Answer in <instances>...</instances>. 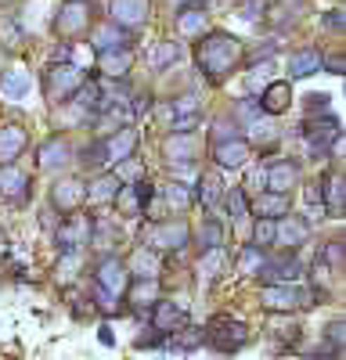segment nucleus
<instances>
[{
    "mask_svg": "<svg viewBox=\"0 0 346 360\" xmlns=\"http://www.w3.org/2000/svg\"><path fill=\"white\" fill-rule=\"evenodd\" d=\"M127 270H130V278H159L162 274V252H155L152 245H137L127 259Z\"/></svg>",
    "mask_w": 346,
    "mask_h": 360,
    "instance_id": "nucleus-24",
    "label": "nucleus"
},
{
    "mask_svg": "<svg viewBox=\"0 0 346 360\" xmlns=\"http://www.w3.org/2000/svg\"><path fill=\"white\" fill-rule=\"evenodd\" d=\"M317 263H321V266H332L335 274H342V238H332L328 245L317 249Z\"/></svg>",
    "mask_w": 346,
    "mask_h": 360,
    "instance_id": "nucleus-42",
    "label": "nucleus"
},
{
    "mask_svg": "<svg viewBox=\"0 0 346 360\" xmlns=\"http://www.w3.org/2000/svg\"><path fill=\"white\" fill-rule=\"evenodd\" d=\"M148 0H112L108 4V18L115 22V25H123V29H130V33H137V29L148 22Z\"/></svg>",
    "mask_w": 346,
    "mask_h": 360,
    "instance_id": "nucleus-20",
    "label": "nucleus"
},
{
    "mask_svg": "<svg viewBox=\"0 0 346 360\" xmlns=\"http://www.w3.org/2000/svg\"><path fill=\"white\" fill-rule=\"evenodd\" d=\"M314 72H321V51L317 47H300L293 58H288V76L293 79H307Z\"/></svg>",
    "mask_w": 346,
    "mask_h": 360,
    "instance_id": "nucleus-34",
    "label": "nucleus"
},
{
    "mask_svg": "<svg viewBox=\"0 0 346 360\" xmlns=\"http://www.w3.org/2000/svg\"><path fill=\"white\" fill-rule=\"evenodd\" d=\"M202 346H206V328H191L184 321L181 328H173V332L166 335V346L162 349H169V353H195Z\"/></svg>",
    "mask_w": 346,
    "mask_h": 360,
    "instance_id": "nucleus-26",
    "label": "nucleus"
},
{
    "mask_svg": "<svg viewBox=\"0 0 346 360\" xmlns=\"http://www.w3.org/2000/svg\"><path fill=\"white\" fill-rule=\"evenodd\" d=\"M267 72H274V62L267 58V65L264 62H256V65H249V76H245V86H249V94H260L267 83H271V76Z\"/></svg>",
    "mask_w": 346,
    "mask_h": 360,
    "instance_id": "nucleus-43",
    "label": "nucleus"
},
{
    "mask_svg": "<svg viewBox=\"0 0 346 360\" xmlns=\"http://www.w3.org/2000/svg\"><path fill=\"white\" fill-rule=\"evenodd\" d=\"M0 202H8V205L29 202V176L15 162H0Z\"/></svg>",
    "mask_w": 346,
    "mask_h": 360,
    "instance_id": "nucleus-19",
    "label": "nucleus"
},
{
    "mask_svg": "<svg viewBox=\"0 0 346 360\" xmlns=\"http://www.w3.org/2000/svg\"><path fill=\"white\" fill-rule=\"evenodd\" d=\"M144 245H152L162 256H181L191 245V227L184 224V217L152 220L148 227H144Z\"/></svg>",
    "mask_w": 346,
    "mask_h": 360,
    "instance_id": "nucleus-5",
    "label": "nucleus"
},
{
    "mask_svg": "<svg viewBox=\"0 0 346 360\" xmlns=\"http://www.w3.org/2000/svg\"><path fill=\"white\" fill-rule=\"evenodd\" d=\"M112 202L120 205V213H123V217H141V205H137V195H134L130 184H120V191H115Z\"/></svg>",
    "mask_w": 346,
    "mask_h": 360,
    "instance_id": "nucleus-46",
    "label": "nucleus"
},
{
    "mask_svg": "<svg viewBox=\"0 0 346 360\" xmlns=\"http://www.w3.org/2000/svg\"><path fill=\"white\" fill-rule=\"evenodd\" d=\"M195 202L206 209V213H217V205L224 202V180H220V173H202L198 176Z\"/></svg>",
    "mask_w": 346,
    "mask_h": 360,
    "instance_id": "nucleus-31",
    "label": "nucleus"
},
{
    "mask_svg": "<svg viewBox=\"0 0 346 360\" xmlns=\"http://www.w3.org/2000/svg\"><path fill=\"white\" fill-rule=\"evenodd\" d=\"M278 47H281L278 40H264V44H256V47H252L249 54L242 51V62H245V65H256V62H267V58H274V54H278Z\"/></svg>",
    "mask_w": 346,
    "mask_h": 360,
    "instance_id": "nucleus-48",
    "label": "nucleus"
},
{
    "mask_svg": "<svg viewBox=\"0 0 346 360\" xmlns=\"http://www.w3.org/2000/svg\"><path fill=\"white\" fill-rule=\"evenodd\" d=\"M252 242H256L260 249L274 245V217H256V224H252Z\"/></svg>",
    "mask_w": 346,
    "mask_h": 360,
    "instance_id": "nucleus-45",
    "label": "nucleus"
},
{
    "mask_svg": "<svg viewBox=\"0 0 346 360\" xmlns=\"http://www.w3.org/2000/svg\"><path fill=\"white\" fill-rule=\"evenodd\" d=\"M328 105H332L328 94H307L303 98V112L307 115H321V112H328Z\"/></svg>",
    "mask_w": 346,
    "mask_h": 360,
    "instance_id": "nucleus-50",
    "label": "nucleus"
},
{
    "mask_svg": "<svg viewBox=\"0 0 346 360\" xmlns=\"http://www.w3.org/2000/svg\"><path fill=\"white\" fill-rule=\"evenodd\" d=\"M264 310L271 314H296V310H307L310 307V292L303 281H271L264 285Z\"/></svg>",
    "mask_w": 346,
    "mask_h": 360,
    "instance_id": "nucleus-7",
    "label": "nucleus"
},
{
    "mask_svg": "<svg viewBox=\"0 0 346 360\" xmlns=\"http://www.w3.org/2000/svg\"><path fill=\"white\" fill-rule=\"evenodd\" d=\"M148 321L155 324V328H162V332H173V328H181L184 321H188V310L181 307V303H173V299H155V303L148 307Z\"/></svg>",
    "mask_w": 346,
    "mask_h": 360,
    "instance_id": "nucleus-25",
    "label": "nucleus"
},
{
    "mask_svg": "<svg viewBox=\"0 0 346 360\" xmlns=\"http://www.w3.org/2000/svg\"><path fill=\"white\" fill-rule=\"evenodd\" d=\"M94 58H98V72H101V76H127L130 65H134L130 47H112V51H101V54H94Z\"/></svg>",
    "mask_w": 346,
    "mask_h": 360,
    "instance_id": "nucleus-33",
    "label": "nucleus"
},
{
    "mask_svg": "<svg viewBox=\"0 0 346 360\" xmlns=\"http://www.w3.org/2000/svg\"><path fill=\"white\" fill-rule=\"evenodd\" d=\"M130 285V270H127V259L115 256V252H105L98 263H94V303L101 314L115 317L123 314L127 303H123V292Z\"/></svg>",
    "mask_w": 346,
    "mask_h": 360,
    "instance_id": "nucleus-3",
    "label": "nucleus"
},
{
    "mask_svg": "<svg viewBox=\"0 0 346 360\" xmlns=\"http://www.w3.org/2000/svg\"><path fill=\"white\" fill-rule=\"evenodd\" d=\"M303 274H307L303 259L296 252H288V249H281L274 256H264V263L256 266V278L264 285H271V281H303Z\"/></svg>",
    "mask_w": 346,
    "mask_h": 360,
    "instance_id": "nucleus-10",
    "label": "nucleus"
},
{
    "mask_svg": "<svg viewBox=\"0 0 346 360\" xmlns=\"http://www.w3.org/2000/svg\"><path fill=\"white\" fill-rule=\"evenodd\" d=\"M29 90H33V76H29L22 65L0 72V94H4L8 101H22V98L29 94Z\"/></svg>",
    "mask_w": 346,
    "mask_h": 360,
    "instance_id": "nucleus-32",
    "label": "nucleus"
},
{
    "mask_svg": "<svg viewBox=\"0 0 346 360\" xmlns=\"http://www.w3.org/2000/svg\"><path fill=\"white\" fill-rule=\"evenodd\" d=\"M321 202H325L332 220H342V213H346V180H342L339 166L328 176H321Z\"/></svg>",
    "mask_w": 346,
    "mask_h": 360,
    "instance_id": "nucleus-22",
    "label": "nucleus"
},
{
    "mask_svg": "<svg viewBox=\"0 0 346 360\" xmlns=\"http://www.w3.org/2000/svg\"><path fill=\"white\" fill-rule=\"evenodd\" d=\"M195 65L202 72V79L206 83H224L231 72L238 69L242 62V40L224 33V29H206L202 37H195Z\"/></svg>",
    "mask_w": 346,
    "mask_h": 360,
    "instance_id": "nucleus-1",
    "label": "nucleus"
},
{
    "mask_svg": "<svg viewBox=\"0 0 346 360\" xmlns=\"http://www.w3.org/2000/svg\"><path fill=\"white\" fill-rule=\"evenodd\" d=\"M83 79L86 76H83V69L76 62H51V69L44 72V98L51 105H65Z\"/></svg>",
    "mask_w": 346,
    "mask_h": 360,
    "instance_id": "nucleus-8",
    "label": "nucleus"
},
{
    "mask_svg": "<svg viewBox=\"0 0 346 360\" xmlns=\"http://www.w3.org/2000/svg\"><path fill=\"white\" fill-rule=\"evenodd\" d=\"M72 159H76V148H72L62 134L47 137V141L37 148V169H40V173H62Z\"/></svg>",
    "mask_w": 346,
    "mask_h": 360,
    "instance_id": "nucleus-12",
    "label": "nucleus"
},
{
    "mask_svg": "<svg viewBox=\"0 0 346 360\" xmlns=\"http://www.w3.org/2000/svg\"><path fill=\"white\" fill-rule=\"evenodd\" d=\"M169 4H181V0H169Z\"/></svg>",
    "mask_w": 346,
    "mask_h": 360,
    "instance_id": "nucleus-57",
    "label": "nucleus"
},
{
    "mask_svg": "<svg viewBox=\"0 0 346 360\" xmlns=\"http://www.w3.org/2000/svg\"><path fill=\"white\" fill-rule=\"evenodd\" d=\"M321 69H328L332 76H346V62H342V54H321Z\"/></svg>",
    "mask_w": 346,
    "mask_h": 360,
    "instance_id": "nucleus-53",
    "label": "nucleus"
},
{
    "mask_svg": "<svg viewBox=\"0 0 346 360\" xmlns=\"http://www.w3.org/2000/svg\"><path fill=\"white\" fill-rule=\"evenodd\" d=\"M249 209L256 217H281L293 209V198H288L285 191H267V188H260L256 198H249Z\"/></svg>",
    "mask_w": 346,
    "mask_h": 360,
    "instance_id": "nucleus-30",
    "label": "nucleus"
},
{
    "mask_svg": "<svg viewBox=\"0 0 346 360\" xmlns=\"http://www.w3.org/2000/svg\"><path fill=\"white\" fill-rule=\"evenodd\" d=\"M123 299H127V310H130V314L148 317V307L159 299V278H130Z\"/></svg>",
    "mask_w": 346,
    "mask_h": 360,
    "instance_id": "nucleus-18",
    "label": "nucleus"
},
{
    "mask_svg": "<svg viewBox=\"0 0 346 360\" xmlns=\"http://www.w3.org/2000/svg\"><path fill=\"white\" fill-rule=\"evenodd\" d=\"M162 198H166V205H169V209H177V213H184V209L195 202V188H191V184H184V180H177V176H173L169 184L162 188Z\"/></svg>",
    "mask_w": 346,
    "mask_h": 360,
    "instance_id": "nucleus-38",
    "label": "nucleus"
},
{
    "mask_svg": "<svg viewBox=\"0 0 346 360\" xmlns=\"http://www.w3.org/2000/svg\"><path fill=\"white\" fill-rule=\"evenodd\" d=\"M249 342V328L245 321H235L231 314H217L206 324V346L217 353H238Z\"/></svg>",
    "mask_w": 346,
    "mask_h": 360,
    "instance_id": "nucleus-6",
    "label": "nucleus"
},
{
    "mask_svg": "<svg viewBox=\"0 0 346 360\" xmlns=\"http://www.w3.org/2000/svg\"><path fill=\"white\" fill-rule=\"evenodd\" d=\"M25 148H29V134H25V127H18V123L0 127V162H15V159H22Z\"/></svg>",
    "mask_w": 346,
    "mask_h": 360,
    "instance_id": "nucleus-29",
    "label": "nucleus"
},
{
    "mask_svg": "<svg viewBox=\"0 0 346 360\" xmlns=\"http://www.w3.org/2000/svg\"><path fill=\"white\" fill-rule=\"evenodd\" d=\"M300 137H303V144H307V155H310L314 162H325V159L332 155V144L342 137V123H339L332 112L307 115Z\"/></svg>",
    "mask_w": 346,
    "mask_h": 360,
    "instance_id": "nucleus-4",
    "label": "nucleus"
},
{
    "mask_svg": "<svg viewBox=\"0 0 346 360\" xmlns=\"http://www.w3.org/2000/svg\"><path fill=\"white\" fill-rule=\"evenodd\" d=\"M224 202H227V217H231V224H235V227H245L249 217H252V209H249V191H245V188H235V191H227V195H224Z\"/></svg>",
    "mask_w": 346,
    "mask_h": 360,
    "instance_id": "nucleus-37",
    "label": "nucleus"
},
{
    "mask_svg": "<svg viewBox=\"0 0 346 360\" xmlns=\"http://www.w3.org/2000/svg\"><path fill=\"white\" fill-rule=\"evenodd\" d=\"M112 47H130V29L123 25H115L112 18L94 25V33H91V51L101 54V51H112Z\"/></svg>",
    "mask_w": 346,
    "mask_h": 360,
    "instance_id": "nucleus-27",
    "label": "nucleus"
},
{
    "mask_svg": "<svg viewBox=\"0 0 346 360\" xmlns=\"http://www.w3.org/2000/svg\"><path fill=\"white\" fill-rule=\"evenodd\" d=\"M98 339H101V346H115V335H112V328H108V324L98 328Z\"/></svg>",
    "mask_w": 346,
    "mask_h": 360,
    "instance_id": "nucleus-55",
    "label": "nucleus"
},
{
    "mask_svg": "<svg viewBox=\"0 0 346 360\" xmlns=\"http://www.w3.org/2000/svg\"><path fill=\"white\" fill-rule=\"evenodd\" d=\"M235 11H238L245 22H260V18L271 11V4H267V0H235Z\"/></svg>",
    "mask_w": 346,
    "mask_h": 360,
    "instance_id": "nucleus-47",
    "label": "nucleus"
},
{
    "mask_svg": "<svg viewBox=\"0 0 346 360\" xmlns=\"http://www.w3.org/2000/svg\"><path fill=\"white\" fill-rule=\"evenodd\" d=\"M91 224L94 217H72L65 213V220L54 227V245L58 252H83V245H91Z\"/></svg>",
    "mask_w": 346,
    "mask_h": 360,
    "instance_id": "nucleus-11",
    "label": "nucleus"
},
{
    "mask_svg": "<svg viewBox=\"0 0 346 360\" xmlns=\"http://www.w3.org/2000/svg\"><path fill=\"white\" fill-rule=\"evenodd\" d=\"M166 335H169V332H162V328L152 324V328H144V335H137L134 346H137V349H162V346H166Z\"/></svg>",
    "mask_w": 346,
    "mask_h": 360,
    "instance_id": "nucleus-49",
    "label": "nucleus"
},
{
    "mask_svg": "<svg viewBox=\"0 0 346 360\" xmlns=\"http://www.w3.org/2000/svg\"><path fill=\"white\" fill-rule=\"evenodd\" d=\"M8 4H15V0H0V8H8Z\"/></svg>",
    "mask_w": 346,
    "mask_h": 360,
    "instance_id": "nucleus-56",
    "label": "nucleus"
},
{
    "mask_svg": "<svg viewBox=\"0 0 346 360\" xmlns=\"http://www.w3.org/2000/svg\"><path fill=\"white\" fill-rule=\"evenodd\" d=\"M134 152H137V130L130 123V127H120V130L98 134L86 148H79L72 162H79L86 173H98V169H112L120 159H127Z\"/></svg>",
    "mask_w": 346,
    "mask_h": 360,
    "instance_id": "nucleus-2",
    "label": "nucleus"
},
{
    "mask_svg": "<svg viewBox=\"0 0 346 360\" xmlns=\"http://www.w3.org/2000/svg\"><path fill=\"white\" fill-rule=\"evenodd\" d=\"M342 25H346V18H342V11H339V8L321 15V29H325V33H335V37H342Z\"/></svg>",
    "mask_w": 346,
    "mask_h": 360,
    "instance_id": "nucleus-51",
    "label": "nucleus"
},
{
    "mask_svg": "<svg viewBox=\"0 0 346 360\" xmlns=\"http://www.w3.org/2000/svg\"><path fill=\"white\" fill-rule=\"evenodd\" d=\"M242 130H238V123L231 115H217V119H210V141L213 144H220V141H231V137H238Z\"/></svg>",
    "mask_w": 346,
    "mask_h": 360,
    "instance_id": "nucleus-41",
    "label": "nucleus"
},
{
    "mask_svg": "<svg viewBox=\"0 0 346 360\" xmlns=\"http://www.w3.org/2000/svg\"><path fill=\"white\" fill-rule=\"evenodd\" d=\"M181 54H184V44L181 40H159L155 51H152V58H148V65L155 72H166V69H173V65L181 62Z\"/></svg>",
    "mask_w": 346,
    "mask_h": 360,
    "instance_id": "nucleus-36",
    "label": "nucleus"
},
{
    "mask_svg": "<svg viewBox=\"0 0 346 360\" xmlns=\"http://www.w3.org/2000/svg\"><path fill=\"white\" fill-rule=\"evenodd\" d=\"M195 155H198L195 130H188V134L169 130V134H166V141H162V159H166V166H195Z\"/></svg>",
    "mask_w": 346,
    "mask_h": 360,
    "instance_id": "nucleus-14",
    "label": "nucleus"
},
{
    "mask_svg": "<svg viewBox=\"0 0 346 360\" xmlns=\"http://www.w3.org/2000/svg\"><path fill=\"white\" fill-rule=\"evenodd\" d=\"M94 15H98V11H94L91 0H65V4L54 11V37H58V40H76V37H83L86 29H91Z\"/></svg>",
    "mask_w": 346,
    "mask_h": 360,
    "instance_id": "nucleus-9",
    "label": "nucleus"
},
{
    "mask_svg": "<svg viewBox=\"0 0 346 360\" xmlns=\"http://www.w3.org/2000/svg\"><path fill=\"white\" fill-rule=\"evenodd\" d=\"M191 245H195L198 252H206V249H217V245H224V224H220V217H210V213H206V220H202L198 234L191 231Z\"/></svg>",
    "mask_w": 346,
    "mask_h": 360,
    "instance_id": "nucleus-35",
    "label": "nucleus"
},
{
    "mask_svg": "<svg viewBox=\"0 0 346 360\" xmlns=\"http://www.w3.org/2000/svg\"><path fill=\"white\" fill-rule=\"evenodd\" d=\"M86 202V180L79 176H58L51 184V209L54 213H76Z\"/></svg>",
    "mask_w": 346,
    "mask_h": 360,
    "instance_id": "nucleus-13",
    "label": "nucleus"
},
{
    "mask_svg": "<svg viewBox=\"0 0 346 360\" xmlns=\"http://www.w3.org/2000/svg\"><path fill=\"white\" fill-rule=\"evenodd\" d=\"M202 259H198V278L206 281V285H213L217 278H220V270H224V245H217V249H206V252H198Z\"/></svg>",
    "mask_w": 346,
    "mask_h": 360,
    "instance_id": "nucleus-39",
    "label": "nucleus"
},
{
    "mask_svg": "<svg viewBox=\"0 0 346 360\" xmlns=\"http://www.w3.org/2000/svg\"><path fill=\"white\" fill-rule=\"evenodd\" d=\"M264 256H267V249H260L256 242L242 245L238 249V274H256V266L264 263Z\"/></svg>",
    "mask_w": 346,
    "mask_h": 360,
    "instance_id": "nucleus-40",
    "label": "nucleus"
},
{
    "mask_svg": "<svg viewBox=\"0 0 346 360\" xmlns=\"http://www.w3.org/2000/svg\"><path fill=\"white\" fill-rule=\"evenodd\" d=\"M123 180L115 176V169H98L91 180H86V198H91L94 205H108L115 198V191H120Z\"/></svg>",
    "mask_w": 346,
    "mask_h": 360,
    "instance_id": "nucleus-28",
    "label": "nucleus"
},
{
    "mask_svg": "<svg viewBox=\"0 0 346 360\" xmlns=\"http://www.w3.org/2000/svg\"><path fill=\"white\" fill-rule=\"evenodd\" d=\"M22 25L15 22V15H0V44L4 47H18L22 44Z\"/></svg>",
    "mask_w": 346,
    "mask_h": 360,
    "instance_id": "nucleus-44",
    "label": "nucleus"
},
{
    "mask_svg": "<svg viewBox=\"0 0 346 360\" xmlns=\"http://www.w3.org/2000/svg\"><path fill=\"white\" fill-rule=\"evenodd\" d=\"M267 335L278 339V342H274L278 353L296 349L300 339H303V324L296 321V314H271V321H267Z\"/></svg>",
    "mask_w": 346,
    "mask_h": 360,
    "instance_id": "nucleus-17",
    "label": "nucleus"
},
{
    "mask_svg": "<svg viewBox=\"0 0 346 360\" xmlns=\"http://www.w3.org/2000/svg\"><path fill=\"white\" fill-rule=\"evenodd\" d=\"M51 62H72V40H62L51 51Z\"/></svg>",
    "mask_w": 346,
    "mask_h": 360,
    "instance_id": "nucleus-54",
    "label": "nucleus"
},
{
    "mask_svg": "<svg viewBox=\"0 0 346 360\" xmlns=\"http://www.w3.org/2000/svg\"><path fill=\"white\" fill-rule=\"evenodd\" d=\"M300 162L293 159H274V162H264V188L267 191H285L293 195L300 188Z\"/></svg>",
    "mask_w": 346,
    "mask_h": 360,
    "instance_id": "nucleus-15",
    "label": "nucleus"
},
{
    "mask_svg": "<svg viewBox=\"0 0 346 360\" xmlns=\"http://www.w3.org/2000/svg\"><path fill=\"white\" fill-rule=\"evenodd\" d=\"M202 127V112H191V115H177L169 123V130H181V134H188V130H198Z\"/></svg>",
    "mask_w": 346,
    "mask_h": 360,
    "instance_id": "nucleus-52",
    "label": "nucleus"
},
{
    "mask_svg": "<svg viewBox=\"0 0 346 360\" xmlns=\"http://www.w3.org/2000/svg\"><path fill=\"white\" fill-rule=\"evenodd\" d=\"M256 98H260V108H264L267 115H285L288 108H293V83L288 79H271Z\"/></svg>",
    "mask_w": 346,
    "mask_h": 360,
    "instance_id": "nucleus-23",
    "label": "nucleus"
},
{
    "mask_svg": "<svg viewBox=\"0 0 346 360\" xmlns=\"http://www.w3.org/2000/svg\"><path fill=\"white\" fill-rule=\"evenodd\" d=\"M307 238H310V224H307L303 217H293V209H288V213H281V217H274V245L296 252Z\"/></svg>",
    "mask_w": 346,
    "mask_h": 360,
    "instance_id": "nucleus-16",
    "label": "nucleus"
},
{
    "mask_svg": "<svg viewBox=\"0 0 346 360\" xmlns=\"http://www.w3.org/2000/svg\"><path fill=\"white\" fill-rule=\"evenodd\" d=\"M249 159H252V148H249V141H245L242 134L231 137V141L213 144V162H217V169H242Z\"/></svg>",
    "mask_w": 346,
    "mask_h": 360,
    "instance_id": "nucleus-21",
    "label": "nucleus"
}]
</instances>
